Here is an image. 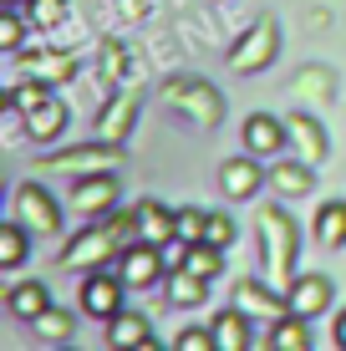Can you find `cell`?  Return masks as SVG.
Segmentation results:
<instances>
[{
  "label": "cell",
  "mask_w": 346,
  "mask_h": 351,
  "mask_svg": "<svg viewBox=\"0 0 346 351\" xmlns=\"http://www.w3.org/2000/svg\"><path fill=\"white\" fill-rule=\"evenodd\" d=\"M163 290H169V300L178 311H194V306H204L209 280H204V275H194V270H169V275H163Z\"/></svg>",
  "instance_id": "603a6c76"
},
{
  "label": "cell",
  "mask_w": 346,
  "mask_h": 351,
  "mask_svg": "<svg viewBox=\"0 0 346 351\" xmlns=\"http://www.w3.org/2000/svg\"><path fill=\"white\" fill-rule=\"evenodd\" d=\"M138 102H143V92H138V87H117V92H112V102H107V107H102V117H97V138L123 143V138H127V128L138 123Z\"/></svg>",
  "instance_id": "2e32d148"
},
{
  "label": "cell",
  "mask_w": 346,
  "mask_h": 351,
  "mask_svg": "<svg viewBox=\"0 0 346 351\" xmlns=\"http://www.w3.org/2000/svg\"><path fill=\"white\" fill-rule=\"evenodd\" d=\"M21 66H26V77L36 82H66L71 71H77V56H66V51H41V56H31V51H21Z\"/></svg>",
  "instance_id": "d4e9b609"
},
{
  "label": "cell",
  "mask_w": 346,
  "mask_h": 351,
  "mask_svg": "<svg viewBox=\"0 0 346 351\" xmlns=\"http://www.w3.org/2000/svg\"><path fill=\"white\" fill-rule=\"evenodd\" d=\"M138 219H143V239H153V245L178 239V209H169V204L143 199V204H138Z\"/></svg>",
  "instance_id": "7402d4cb"
},
{
  "label": "cell",
  "mask_w": 346,
  "mask_h": 351,
  "mask_svg": "<svg viewBox=\"0 0 346 351\" xmlns=\"http://www.w3.org/2000/svg\"><path fill=\"white\" fill-rule=\"evenodd\" d=\"M265 346L270 351H311V331H306V316H295V311H285L275 326H265Z\"/></svg>",
  "instance_id": "484cf974"
},
{
  "label": "cell",
  "mask_w": 346,
  "mask_h": 351,
  "mask_svg": "<svg viewBox=\"0 0 346 351\" xmlns=\"http://www.w3.org/2000/svg\"><path fill=\"white\" fill-rule=\"evenodd\" d=\"M163 102H169L173 112H184L194 128H219V117H224L219 92H214L209 82H194V77H173V82H163Z\"/></svg>",
  "instance_id": "277c9868"
},
{
  "label": "cell",
  "mask_w": 346,
  "mask_h": 351,
  "mask_svg": "<svg viewBox=\"0 0 346 351\" xmlns=\"http://www.w3.org/2000/svg\"><path fill=\"white\" fill-rule=\"evenodd\" d=\"M184 270L204 275V280H219V270H224V250H219V245H209V239H199V245H188V265H184Z\"/></svg>",
  "instance_id": "f1b7e54d"
},
{
  "label": "cell",
  "mask_w": 346,
  "mask_h": 351,
  "mask_svg": "<svg viewBox=\"0 0 346 351\" xmlns=\"http://www.w3.org/2000/svg\"><path fill=\"white\" fill-rule=\"evenodd\" d=\"M102 71H107V82H117V71H127V51H117V46H102Z\"/></svg>",
  "instance_id": "836d02e7"
},
{
  "label": "cell",
  "mask_w": 346,
  "mask_h": 351,
  "mask_svg": "<svg viewBox=\"0 0 346 351\" xmlns=\"http://www.w3.org/2000/svg\"><path fill=\"white\" fill-rule=\"evenodd\" d=\"M209 326H214V351H249V346H255V336H249V331H255V321H249L234 300Z\"/></svg>",
  "instance_id": "e0dca14e"
},
{
  "label": "cell",
  "mask_w": 346,
  "mask_h": 351,
  "mask_svg": "<svg viewBox=\"0 0 346 351\" xmlns=\"http://www.w3.org/2000/svg\"><path fill=\"white\" fill-rule=\"evenodd\" d=\"M311 239L321 250H341L346 245V199H326L311 219Z\"/></svg>",
  "instance_id": "d6986e66"
},
{
  "label": "cell",
  "mask_w": 346,
  "mask_h": 351,
  "mask_svg": "<svg viewBox=\"0 0 346 351\" xmlns=\"http://www.w3.org/2000/svg\"><path fill=\"white\" fill-rule=\"evenodd\" d=\"M275 51H280V26H275V16H260L255 26L230 46V71H245V77L249 71H265L275 62Z\"/></svg>",
  "instance_id": "5b68a950"
},
{
  "label": "cell",
  "mask_w": 346,
  "mask_h": 351,
  "mask_svg": "<svg viewBox=\"0 0 346 351\" xmlns=\"http://www.w3.org/2000/svg\"><path fill=\"white\" fill-rule=\"evenodd\" d=\"M26 21L31 26H62L66 21V0H26Z\"/></svg>",
  "instance_id": "f546056e"
},
{
  "label": "cell",
  "mask_w": 346,
  "mask_h": 351,
  "mask_svg": "<svg viewBox=\"0 0 346 351\" xmlns=\"http://www.w3.org/2000/svg\"><path fill=\"white\" fill-rule=\"evenodd\" d=\"M112 270L127 280V290H148V285H158L163 275H169V260H163V245H153V239H133V245L117 255Z\"/></svg>",
  "instance_id": "ba28073f"
},
{
  "label": "cell",
  "mask_w": 346,
  "mask_h": 351,
  "mask_svg": "<svg viewBox=\"0 0 346 351\" xmlns=\"http://www.w3.org/2000/svg\"><path fill=\"white\" fill-rule=\"evenodd\" d=\"M270 184V168H260L255 163V153H240V158H230L219 168V189H224V199H255L260 189Z\"/></svg>",
  "instance_id": "5bb4252c"
},
{
  "label": "cell",
  "mask_w": 346,
  "mask_h": 351,
  "mask_svg": "<svg viewBox=\"0 0 346 351\" xmlns=\"http://www.w3.org/2000/svg\"><path fill=\"white\" fill-rule=\"evenodd\" d=\"M295 260H301V229H295L291 209H280V204L260 209V265H265V280L291 290Z\"/></svg>",
  "instance_id": "6da1fadb"
},
{
  "label": "cell",
  "mask_w": 346,
  "mask_h": 351,
  "mask_svg": "<svg viewBox=\"0 0 346 351\" xmlns=\"http://www.w3.org/2000/svg\"><path fill=\"white\" fill-rule=\"evenodd\" d=\"M26 10H16V5H0V51H10V56H21L26 51Z\"/></svg>",
  "instance_id": "83f0119b"
},
{
  "label": "cell",
  "mask_w": 346,
  "mask_h": 351,
  "mask_svg": "<svg viewBox=\"0 0 346 351\" xmlns=\"http://www.w3.org/2000/svg\"><path fill=\"white\" fill-rule=\"evenodd\" d=\"M0 5H16V10H21V5H26V0H0Z\"/></svg>",
  "instance_id": "8d00e7d4"
},
{
  "label": "cell",
  "mask_w": 346,
  "mask_h": 351,
  "mask_svg": "<svg viewBox=\"0 0 346 351\" xmlns=\"http://www.w3.org/2000/svg\"><path fill=\"white\" fill-rule=\"evenodd\" d=\"M10 214H16L36 239H51L56 229H62V209H56V199L41 184H31V178H26V184H16V193H10Z\"/></svg>",
  "instance_id": "8992f818"
},
{
  "label": "cell",
  "mask_w": 346,
  "mask_h": 351,
  "mask_svg": "<svg viewBox=\"0 0 346 351\" xmlns=\"http://www.w3.org/2000/svg\"><path fill=\"white\" fill-rule=\"evenodd\" d=\"M71 209L82 219H107L117 209V173H82L71 178Z\"/></svg>",
  "instance_id": "30bf717a"
},
{
  "label": "cell",
  "mask_w": 346,
  "mask_h": 351,
  "mask_svg": "<svg viewBox=\"0 0 346 351\" xmlns=\"http://www.w3.org/2000/svg\"><path fill=\"white\" fill-rule=\"evenodd\" d=\"M123 250H127V245L112 234V224H107V219H92L87 229H77V234L66 239L62 270H102V265H117Z\"/></svg>",
  "instance_id": "3957f363"
},
{
  "label": "cell",
  "mask_w": 346,
  "mask_h": 351,
  "mask_svg": "<svg viewBox=\"0 0 346 351\" xmlns=\"http://www.w3.org/2000/svg\"><path fill=\"white\" fill-rule=\"evenodd\" d=\"M270 189H275L280 199H306V193L316 189V173H311L306 158H285V163L270 168Z\"/></svg>",
  "instance_id": "ffe728a7"
},
{
  "label": "cell",
  "mask_w": 346,
  "mask_h": 351,
  "mask_svg": "<svg viewBox=\"0 0 346 351\" xmlns=\"http://www.w3.org/2000/svg\"><path fill=\"white\" fill-rule=\"evenodd\" d=\"M240 138H245V153H255V158H275V153L291 148L285 117H275V112H249L245 128H240Z\"/></svg>",
  "instance_id": "8fae6325"
},
{
  "label": "cell",
  "mask_w": 346,
  "mask_h": 351,
  "mask_svg": "<svg viewBox=\"0 0 346 351\" xmlns=\"http://www.w3.org/2000/svg\"><path fill=\"white\" fill-rule=\"evenodd\" d=\"M204 239H209V245H219V250H230V245H234V219H230V214H219V209H209Z\"/></svg>",
  "instance_id": "d6a6232c"
},
{
  "label": "cell",
  "mask_w": 346,
  "mask_h": 351,
  "mask_svg": "<svg viewBox=\"0 0 346 351\" xmlns=\"http://www.w3.org/2000/svg\"><path fill=\"white\" fill-rule=\"evenodd\" d=\"M234 306L245 311L255 326H275L285 311H291V295L270 280H234Z\"/></svg>",
  "instance_id": "9c48e42d"
},
{
  "label": "cell",
  "mask_w": 346,
  "mask_h": 351,
  "mask_svg": "<svg viewBox=\"0 0 346 351\" xmlns=\"http://www.w3.org/2000/svg\"><path fill=\"white\" fill-rule=\"evenodd\" d=\"M336 346L346 351V311H336Z\"/></svg>",
  "instance_id": "d590c367"
},
{
  "label": "cell",
  "mask_w": 346,
  "mask_h": 351,
  "mask_svg": "<svg viewBox=\"0 0 346 351\" xmlns=\"http://www.w3.org/2000/svg\"><path fill=\"white\" fill-rule=\"evenodd\" d=\"M123 163H127L123 143H107V138L41 153V168H46V173H66V178H82V173H117Z\"/></svg>",
  "instance_id": "7a4b0ae2"
},
{
  "label": "cell",
  "mask_w": 346,
  "mask_h": 351,
  "mask_svg": "<svg viewBox=\"0 0 346 351\" xmlns=\"http://www.w3.org/2000/svg\"><path fill=\"white\" fill-rule=\"evenodd\" d=\"M285 295H291V311H295V316H306V321L326 316V311L336 306V285H331L326 275H295Z\"/></svg>",
  "instance_id": "4fadbf2b"
},
{
  "label": "cell",
  "mask_w": 346,
  "mask_h": 351,
  "mask_svg": "<svg viewBox=\"0 0 346 351\" xmlns=\"http://www.w3.org/2000/svg\"><path fill=\"white\" fill-rule=\"evenodd\" d=\"M209 229V209H178V239H188V245H199Z\"/></svg>",
  "instance_id": "4dcf8cb0"
},
{
  "label": "cell",
  "mask_w": 346,
  "mask_h": 351,
  "mask_svg": "<svg viewBox=\"0 0 346 351\" xmlns=\"http://www.w3.org/2000/svg\"><path fill=\"white\" fill-rule=\"evenodd\" d=\"M123 300H127V280L117 270H107V265H102V270L82 275V311H87L92 321H112L117 311H127Z\"/></svg>",
  "instance_id": "52a82bcc"
},
{
  "label": "cell",
  "mask_w": 346,
  "mask_h": 351,
  "mask_svg": "<svg viewBox=\"0 0 346 351\" xmlns=\"http://www.w3.org/2000/svg\"><path fill=\"white\" fill-rule=\"evenodd\" d=\"M31 326H36V336H41V341H66V336L77 331V316H71V311H62V306H46Z\"/></svg>",
  "instance_id": "4316f807"
},
{
  "label": "cell",
  "mask_w": 346,
  "mask_h": 351,
  "mask_svg": "<svg viewBox=\"0 0 346 351\" xmlns=\"http://www.w3.org/2000/svg\"><path fill=\"white\" fill-rule=\"evenodd\" d=\"M163 260H169V270H184L188 265V239H169V245H163Z\"/></svg>",
  "instance_id": "e575fe53"
},
{
  "label": "cell",
  "mask_w": 346,
  "mask_h": 351,
  "mask_svg": "<svg viewBox=\"0 0 346 351\" xmlns=\"http://www.w3.org/2000/svg\"><path fill=\"white\" fill-rule=\"evenodd\" d=\"M31 229L16 219V214H10L5 224H0V270H21V265H26V255H31Z\"/></svg>",
  "instance_id": "cb8c5ba5"
},
{
  "label": "cell",
  "mask_w": 346,
  "mask_h": 351,
  "mask_svg": "<svg viewBox=\"0 0 346 351\" xmlns=\"http://www.w3.org/2000/svg\"><path fill=\"white\" fill-rule=\"evenodd\" d=\"M62 128H66V107H62V97H56V92H46L41 102L26 112V138L56 143V138H62Z\"/></svg>",
  "instance_id": "ac0fdd59"
},
{
  "label": "cell",
  "mask_w": 346,
  "mask_h": 351,
  "mask_svg": "<svg viewBox=\"0 0 346 351\" xmlns=\"http://www.w3.org/2000/svg\"><path fill=\"white\" fill-rule=\"evenodd\" d=\"M107 346H112V351H158V336H153L148 316H138V311H117V316L107 321Z\"/></svg>",
  "instance_id": "9a60e30c"
},
{
  "label": "cell",
  "mask_w": 346,
  "mask_h": 351,
  "mask_svg": "<svg viewBox=\"0 0 346 351\" xmlns=\"http://www.w3.org/2000/svg\"><path fill=\"white\" fill-rule=\"evenodd\" d=\"M285 132H291V153L306 158L311 168L331 158V138H326V128H321L311 112H291V117H285Z\"/></svg>",
  "instance_id": "7c38bea8"
},
{
  "label": "cell",
  "mask_w": 346,
  "mask_h": 351,
  "mask_svg": "<svg viewBox=\"0 0 346 351\" xmlns=\"http://www.w3.org/2000/svg\"><path fill=\"white\" fill-rule=\"evenodd\" d=\"M46 306H51V290H46L41 280H21V285H10V290H5V311H10L16 321H26V326L41 316Z\"/></svg>",
  "instance_id": "44dd1931"
},
{
  "label": "cell",
  "mask_w": 346,
  "mask_h": 351,
  "mask_svg": "<svg viewBox=\"0 0 346 351\" xmlns=\"http://www.w3.org/2000/svg\"><path fill=\"white\" fill-rule=\"evenodd\" d=\"M178 351H214V326H184V331L173 336Z\"/></svg>",
  "instance_id": "1f68e13d"
}]
</instances>
